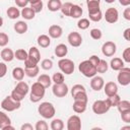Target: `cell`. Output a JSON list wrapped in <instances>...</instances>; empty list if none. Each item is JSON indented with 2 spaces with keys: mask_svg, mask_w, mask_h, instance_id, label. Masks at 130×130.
Segmentation results:
<instances>
[{
  "mask_svg": "<svg viewBox=\"0 0 130 130\" xmlns=\"http://www.w3.org/2000/svg\"><path fill=\"white\" fill-rule=\"evenodd\" d=\"M45 93H46V88L41 83H39L37 81V82L32 83V85H31L29 100L32 103H38L45 96Z\"/></svg>",
  "mask_w": 130,
  "mask_h": 130,
  "instance_id": "obj_1",
  "label": "cell"
},
{
  "mask_svg": "<svg viewBox=\"0 0 130 130\" xmlns=\"http://www.w3.org/2000/svg\"><path fill=\"white\" fill-rule=\"evenodd\" d=\"M38 113L44 119H52L55 116L56 110H55V107L53 106V104H51L49 102H44L39 106Z\"/></svg>",
  "mask_w": 130,
  "mask_h": 130,
  "instance_id": "obj_2",
  "label": "cell"
},
{
  "mask_svg": "<svg viewBox=\"0 0 130 130\" xmlns=\"http://www.w3.org/2000/svg\"><path fill=\"white\" fill-rule=\"evenodd\" d=\"M78 70L81 74H83L85 77H88V78H92L98 73L96 68L88 60H84V61L80 62L78 65Z\"/></svg>",
  "mask_w": 130,
  "mask_h": 130,
  "instance_id": "obj_3",
  "label": "cell"
},
{
  "mask_svg": "<svg viewBox=\"0 0 130 130\" xmlns=\"http://www.w3.org/2000/svg\"><path fill=\"white\" fill-rule=\"evenodd\" d=\"M58 67L61 70L62 73L66 74V75H70L74 72L75 66H74V62L70 59L67 58H62L59 60L58 62Z\"/></svg>",
  "mask_w": 130,
  "mask_h": 130,
  "instance_id": "obj_4",
  "label": "cell"
},
{
  "mask_svg": "<svg viewBox=\"0 0 130 130\" xmlns=\"http://www.w3.org/2000/svg\"><path fill=\"white\" fill-rule=\"evenodd\" d=\"M111 109L107 100H98L92 104V112L96 115L106 114Z\"/></svg>",
  "mask_w": 130,
  "mask_h": 130,
  "instance_id": "obj_5",
  "label": "cell"
},
{
  "mask_svg": "<svg viewBox=\"0 0 130 130\" xmlns=\"http://www.w3.org/2000/svg\"><path fill=\"white\" fill-rule=\"evenodd\" d=\"M20 103L18 102H15L14 100H12V98L10 95L6 96L2 102H1V108L4 110V111H7V112H13L17 109L20 108Z\"/></svg>",
  "mask_w": 130,
  "mask_h": 130,
  "instance_id": "obj_6",
  "label": "cell"
},
{
  "mask_svg": "<svg viewBox=\"0 0 130 130\" xmlns=\"http://www.w3.org/2000/svg\"><path fill=\"white\" fill-rule=\"evenodd\" d=\"M117 80L123 86L128 85L130 83V68L124 67L121 70H119V73L117 75Z\"/></svg>",
  "mask_w": 130,
  "mask_h": 130,
  "instance_id": "obj_7",
  "label": "cell"
},
{
  "mask_svg": "<svg viewBox=\"0 0 130 130\" xmlns=\"http://www.w3.org/2000/svg\"><path fill=\"white\" fill-rule=\"evenodd\" d=\"M117 51V46L114 42H111V41H108L106 43L103 44L102 46V53L104 56L106 57H112L115 55Z\"/></svg>",
  "mask_w": 130,
  "mask_h": 130,
  "instance_id": "obj_8",
  "label": "cell"
},
{
  "mask_svg": "<svg viewBox=\"0 0 130 130\" xmlns=\"http://www.w3.org/2000/svg\"><path fill=\"white\" fill-rule=\"evenodd\" d=\"M67 130H81V119L77 115H72L68 118Z\"/></svg>",
  "mask_w": 130,
  "mask_h": 130,
  "instance_id": "obj_9",
  "label": "cell"
},
{
  "mask_svg": "<svg viewBox=\"0 0 130 130\" xmlns=\"http://www.w3.org/2000/svg\"><path fill=\"white\" fill-rule=\"evenodd\" d=\"M68 86L67 84L64 83H61V84H54L52 86V91H53V94L57 98H64L65 95H67L68 93Z\"/></svg>",
  "mask_w": 130,
  "mask_h": 130,
  "instance_id": "obj_10",
  "label": "cell"
},
{
  "mask_svg": "<svg viewBox=\"0 0 130 130\" xmlns=\"http://www.w3.org/2000/svg\"><path fill=\"white\" fill-rule=\"evenodd\" d=\"M105 19L109 23H115L119 19V12L115 7H110L105 12Z\"/></svg>",
  "mask_w": 130,
  "mask_h": 130,
  "instance_id": "obj_11",
  "label": "cell"
},
{
  "mask_svg": "<svg viewBox=\"0 0 130 130\" xmlns=\"http://www.w3.org/2000/svg\"><path fill=\"white\" fill-rule=\"evenodd\" d=\"M67 41L72 47L77 48L82 44V37L77 31H71L67 37Z\"/></svg>",
  "mask_w": 130,
  "mask_h": 130,
  "instance_id": "obj_12",
  "label": "cell"
},
{
  "mask_svg": "<svg viewBox=\"0 0 130 130\" xmlns=\"http://www.w3.org/2000/svg\"><path fill=\"white\" fill-rule=\"evenodd\" d=\"M104 91H105V93H106V95L108 98L113 96V95L118 93V86H117V84L115 82L109 81L104 85Z\"/></svg>",
  "mask_w": 130,
  "mask_h": 130,
  "instance_id": "obj_13",
  "label": "cell"
},
{
  "mask_svg": "<svg viewBox=\"0 0 130 130\" xmlns=\"http://www.w3.org/2000/svg\"><path fill=\"white\" fill-rule=\"evenodd\" d=\"M104 85H105V81H104V78H103L102 76L95 75V76H93V77L91 78V80H90V87H91L93 90H95V91L101 90V89L104 87Z\"/></svg>",
  "mask_w": 130,
  "mask_h": 130,
  "instance_id": "obj_14",
  "label": "cell"
},
{
  "mask_svg": "<svg viewBox=\"0 0 130 130\" xmlns=\"http://www.w3.org/2000/svg\"><path fill=\"white\" fill-rule=\"evenodd\" d=\"M49 37L52 39H59L62 34H63V29L60 25L58 24H53L49 27Z\"/></svg>",
  "mask_w": 130,
  "mask_h": 130,
  "instance_id": "obj_15",
  "label": "cell"
},
{
  "mask_svg": "<svg viewBox=\"0 0 130 130\" xmlns=\"http://www.w3.org/2000/svg\"><path fill=\"white\" fill-rule=\"evenodd\" d=\"M0 56L4 62H11L14 59V52L9 48H4L2 49Z\"/></svg>",
  "mask_w": 130,
  "mask_h": 130,
  "instance_id": "obj_16",
  "label": "cell"
},
{
  "mask_svg": "<svg viewBox=\"0 0 130 130\" xmlns=\"http://www.w3.org/2000/svg\"><path fill=\"white\" fill-rule=\"evenodd\" d=\"M14 90L16 92H18L19 94L25 96L27 93H28V90H29V86L26 82L24 81H18V83L16 84V86L14 87Z\"/></svg>",
  "mask_w": 130,
  "mask_h": 130,
  "instance_id": "obj_17",
  "label": "cell"
},
{
  "mask_svg": "<svg viewBox=\"0 0 130 130\" xmlns=\"http://www.w3.org/2000/svg\"><path fill=\"white\" fill-rule=\"evenodd\" d=\"M100 0H88L86 2L87 5V9H88V14H92L95 13L98 11H100Z\"/></svg>",
  "mask_w": 130,
  "mask_h": 130,
  "instance_id": "obj_18",
  "label": "cell"
},
{
  "mask_svg": "<svg viewBox=\"0 0 130 130\" xmlns=\"http://www.w3.org/2000/svg\"><path fill=\"white\" fill-rule=\"evenodd\" d=\"M54 53H55V55L57 56V57H59V58H64L66 55H67V53H68V48H67V46L66 45H64V44H59V45H57L56 46V48H55V50H54Z\"/></svg>",
  "mask_w": 130,
  "mask_h": 130,
  "instance_id": "obj_19",
  "label": "cell"
},
{
  "mask_svg": "<svg viewBox=\"0 0 130 130\" xmlns=\"http://www.w3.org/2000/svg\"><path fill=\"white\" fill-rule=\"evenodd\" d=\"M13 29H14L17 34L22 35V34H24V32L27 31L28 26H27V23H26L25 21L19 20V21H17L16 23H14V25H13Z\"/></svg>",
  "mask_w": 130,
  "mask_h": 130,
  "instance_id": "obj_20",
  "label": "cell"
},
{
  "mask_svg": "<svg viewBox=\"0 0 130 130\" xmlns=\"http://www.w3.org/2000/svg\"><path fill=\"white\" fill-rule=\"evenodd\" d=\"M110 66H111V68H112L113 70L119 71V70H121L122 68H124V61H123L121 58H119V57H115V58H113V59L111 60Z\"/></svg>",
  "mask_w": 130,
  "mask_h": 130,
  "instance_id": "obj_21",
  "label": "cell"
},
{
  "mask_svg": "<svg viewBox=\"0 0 130 130\" xmlns=\"http://www.w3.org/2000/svg\"><path fill=\"white\" fill-rule=\"evenodd\" d=\"M37 42L41 48H48L51 45V38L47 35H41L38 37Z\"/></svg>",
  "mask_w": 130,
  "mask_h": 130,
  "instance_id": "obj_22",
  "label": "cell"
},
{
  "mask_svg": "<svg viewBox=\"0 0 130 130\" xmlns=\"http://www.w3.org/2000/svg\"><path fill=\"white\" fill-rule=\"evenodd\" d=\"M83 11H82V8L79 6V5H76V4H73L71 9H70V14L69 16L72 17V18H79L81 15H82Z\"/></svg>",
  "mask_w": 130,
  "mask_h": 130,
  "instance_id": "obj_23",
  "label": "cell"
},
{
  "mask_svg": "<svg viewBox=\"0 0 130 130\" xmlns=\"http://www.w3.org/2000/svg\"><path fill=\"white\" fill-rule=\"evenodd\" d=\"M20 15L24 18V19H26V20H30V19H32L34 17H35V15H36V13H35V11L30 8V7H24V8H22V10L20 11Z\"/></svg>",
  "mask_w": 130,
  "mask_h": 130,
  "instance_id": "obj_24",
  "label": "cell"
},
{
  "mask_svg": "<svg viewBox=\"0 0 130 130\" xmlns=\"http://www.w3.org/2000/svg\"><path fill=\"white\" fill-rule=\"evenodd\" d=\"M24 69H22L21 67H15L12 70V77L17 80V81H22L23 77H24Z\"/></svg>",
  "mask_w": 130,
  "mask_h": 130,
  "instance_id": "obj_25",
  "label": "cell"
},
{
  "mask_svg": "<svg viewBox=\"0 0 130 130\" xmlns=\"http://www.w3.org/2000/svg\"><path fill=\"white\" fill-rule=\"evenodd\" d=\"M48 9L52 12H55V11H58L61 9V6H62V2L60 0H50L48 2Z\"/></svg>",
  "mask_w": 130,
  "mask_h": 130,
  "instance_id": "obj_26",
  "label": "cell"
},
{
  "mask_svg": "<svg viewBox=\"0 0 130 130\" xmlns=\"http://www.w3.org/2000/svg\"><path fill=\"white\" fill-rule=\"evenodd\" d=\"M38 82L41 83L45 88H47V87H49V86L52 84V79H51V77H50L49 75H47V74H42V75H40V76L38 77Z\"/></svg>",
  "mask_w": 130,
  "mask_h": 130,
  "instance_id": "obj_27",
  "label": "cell"
},
{
  "mask_svg": "<svg viewBox=\"0 0 130 130\" xmlns=\"http://www.w3.org/2000/svg\"><path fill=\"white\" fill-rule=\"evenodd\" d=\"M6 13H7V16H8L10 19H16V18H18V17L20 16V11H19V9H18L17 7H14V6L9 7V8L7 9Z\"/></svg>",
  "mask_w": 130,
  "mask_h": 130,
  "instance_id": "obj_28",
  "label": "cell"
},
{
  "mask_svg": "<svg viewBox=\"0 0 130 130\" xmlns=\"http://www.w3.org/2000/svg\"><path fill=\"white\" fill-rule=\"evenodd\" d=\"M29 5H30V8L35 11V13H39L43 10L44 3L42 0H35V1H29Z\"/></svg>",
  "mask_w": 130,
  "mask_h": 130,
  "instance_id": "obj_29",
  "label": "cell"
},
{
  "mask_svg": "<svg viewBox=\"0 0 130 130\" xmlns=\"http://www.w3.org/2000/svg\"><path fill=\"white\" fill-rule=\"evenodd\" d=\"M8 125H11V120L8 117L7 114H5L4 112L0 111V128H4Z\"/></svg>",
  "mask_w": 130,
  "mask_h": 130,
  "instance_id": "obj_30",
  "label": "cell"
},
{
  "mask_svg": "<svg viewBox=\"0 0 130 130\" xmlns=\"http://www.w3.org/2000/svg\"><path fill=\"white\" fill-rule=\"evenodd\" d=\"M27 54H28V57L32 58V59L36 60L38 63L40 62V60H41V53H40L39 49H37L36 47H31V48H29Z\"/></svg>",
  "mask_w": 130,
  "mask_h": 130,
  "instance_id": "obj_31",
  "label": "cell"
},
{
  "mask_svg": "<svg viewBox=\"0 0 130 130\" xmlns=\"http://www.w3.org/2000/svg\"><path fill=\"white\" fill-rule=\"evenodd\" d=\"M73 111L77 114H81L83 112H85L86 110V104L85 103H81V102H74L73 103Z\"/></svg>",
  "mask_w": 130,
  "mask_h": 130,
  "instance_id": "obj_32",
  "label": "cell"
},
{
  "mask_svg": "<svg viewBox=\"0 0 130 130\" xmlns=\"http://www.w3.org/2000/svg\"><path fill=\"white\" fill-rule=\"evenodd\" d=\"M50 127L52 130H63L64 129V122L61 119H53Z\"/></svg>",
  "mask_w": 130,
  "mask_h": 130,
  "instance_id": "obj_33",
  "label": "cell"
},
{
  "mask_svg": "<svg viewBox=\"0 0 130 130\" xmlns=\"http://www.w3.org/2000/svg\"><path fill=\"white\" fill-rule=\"evenodd\" d=\"M27 57H28V54L24 49H17L14 52V58H16L19 61H25Z\"/></svg>",
  "mask_w": 130,
  "mask_h": 130,
  "instance_id": "obj_34",
  "label": "cell"
},
{
  "mask_svg": "<svg viewBox=\"0 0 130 130\" xmlns=\"http://www.w3.org/2000/svg\"><path fill=\"white\" fill-rule=\"evenodd\" d=\"M108 69H109V64L107 63V61L101 59L100 63L96 66V72H99V73H106L108 71Z\"/></svg>",
  "mask_w": 130,
  "mask_h": 130,
  "instance_id": "obj_35",
  "label": "cell"
},
{
  "mask_svg": "<svg viewBox=\"0 0 130 130\" xmlns=\"http://www.w3.org/2000/svg\"><path fill=\"white\" fill-rule=\"evenodd\" d=\"M117 109L120 113L125 111H130V102L129 101H120V103L117 106Z\"/></svg>",
  "mask_w": 130,
  "mask_h": 130,
  "instance_id": "obj_36",
  "label": "cell"
},
{
  "mask_svg": "<svg viewBox=\"0 0 130 130\" xmlns=\"http://www.w3.org/2000/svg\"><path fill=\"white\" fill-rule=\"evenodd\" d=\"M52 81L54 82V84H61L64 83V75L61 72H55L52 76Z\"/></svg>",
  "mask_w": 130,
  "mask_h": 130,
  "instance_id": "obj_37",
  "label": "cell"
},
{
  "mask_svg": "<svg viewBox=\"0 0 130 130\" xmlns=\"http://www.w3.org/2000/svg\"><path fill=\"white\" fill-rule=\"evenodd\" d=\"M74 102H81V103H85L87 104V94H86V91H82V92H79V93H76L75 95L72 96Z\"/></svg>",
  "mask_w": 130,
  "mask_h": 130,
  "instance_id": "obj_38",
  "label": "cell"
},
{
  "mask_svg": "<svg viewBox=\"0 0 130 130\" xmlns=\"http://www.w3.org/2000/svg\"><path fill=\"white\" fill-rule=\"evenodd\" d=\"M39 66L32 67V68H24V74L28 77H36L39 74Z\"/></svg>",
  "mask_w": 130,
  "mask_h": 130,
  "instance_id": "obj_39",
  "label": "cell"
},
{
  "mask_svg": "<svg viewBox=\"0 0 130 130\" xmlns=\"http://www.w3.org/2000/svg\"><path fill=\"white\" fill-rule=\"evenodd\" d=\"M106 100L108 101L110 107L112 108V107H117V106H118V104H119L120 101H121V98H120V95L117 93V94H115V95H113V96H110V98H108V99H106Z\"/></svg>",
  "mask_w": 130,
  "mask_h": 130,
  "instance_id": "obj_40",
  "label": "cell"
},
{
  "mask_svg": "<svg viewBox=\"0 0 130 130\" xmlns=\"http://www.w3.org/2000/svg\"><path fill=\"white\" fill-rule=\"evenodd\" d=\"M72 3L71 2H65V3H63L62 4V6H61V12L65 15V16H69V14H70V9H71V7H72Z\"/></svg>",
  "mask_w": 130,
  "mask_h": 130,
  "instance_id": "obj_41",
  "label": "cell"
},
{
  "mask_svg": "<svg viewBox=\"0 0 130 130\" xmlns=\"http://www.w3.org/2000/svg\"><path fill=\"white\" fill-rule=\"evenodd\" d=\"M35 130H49V126L45 120H39L35 125Z\"/></svg>",
  "mask_w": 130,
  "mask_h": 130,
  "instance_id": "obj_42",
  "label": "cell"
},
{
  "mask_svg": "<svg viewBox=\"0 0 130 130\" xmlns=\"http://www.w3.org/2000/svg\"><path fill=\"white\" fill-rule=\"evenodd\" d=\"M89 35H90V37H91L93 40H100V39H102V37H103L102 30L99 29V28H92V29H90Z\"/></svg>",
  "mask_w": 130,
  "mask_h": 130,
  "instance_id": "obj_43",
  "label": "cell"
},
{
  "mask_svg": "<svg viewBox=\"0 0 130 130\" xmlns=\"http://www.w3.org/2000/svg\"><path fill=\"white\" fill-rule=\"evenodd\" d=\"M77 26H78V28H80L82 30L83 29H86V28L89 27V20L87 18H81V19L78 20Z\"/></svg>",
  "mask_w": 130,
  "mask_h": 130,
  "instance_id": "obj_44",
  "label": "cell"
},
{
  "mask_svg": "<svg viewBox=\"0 0 130 130\" xmlns=\"http://www.w3.org/2000/svg\"><path fill=\"white\" fill-rule=\"evenodd\" d=\"M82 91H86L85 90V87L82 84H75L71 88V94H72V96L75 95L76 93H79V92H82Z\"/></svg>",
  "mask_w": 130,
  "mask_h": 130,
  "instance_id": "obj_45",
  "label": "cell"
},
{
  "mask_svg": "<svg viewBox=\"0 0 130 130\" xmlns=\"http://www.w3.org/2000/svg\"><path fill=\"white\" fill-rule=\"evenodd\" d=\"M41 67L44 69V70H50L52 69L53 67V61L51 59H44L42 62H41Z\"/></svg>",
  "mask_w": 130,
  "mask_h": 130,
  "instance_id": "obj_46",
  "label": "cell"
},
{
  "mask_svg": "<svg viewBox=\"0 0 130 130\" xmlns=\"http://www.w3.org/2000/svg\"><path fill=\"white\" fill-rule=\"evenodd\" d=\"M36 66H38V62L30 57H27L26 60L24 61V68H32Z\"/></svg>",
  "mask_w": 130,
  "mask_h": 130,
  "instance_id": "obj_47",
  "label": "cell"
},
{
  "mask_svg": "<svg viewBox=\"0 0 130 130\" xmlns=\"http://www.w3.org/2000/svg\"><path fill=\"white\" fill-rule=\"evenodd\" d=\"M88 16H89V19H90L91 21L98 22V21H100V20L103 18V13H102V11L100 10V11H98V12H95V13L88 14Z\"/></svg>",
  "mask_w": 130,
  "mask_h": 130,
  "instance_id": "obj_48",
  "label": "cell"
},
{
  "mask_svg": "<svg viewBox=\"0 0 130 130\" xmlns=\"http://www.w3.org/2000/svg\"><path fill=\"white\" fill-rule=\"evenodd\" d=\"M9 42V37L5 32H0V47H5L7 46Z\"/></svg>",
  "mask_w": 130,
  "mask_h": 130,
  "instance_id": "obj_49",
  "label": "cell"
},
{
  "mask_svg": "<svg viewBox=\"0 0 130 130\" xmlns=\"http://www.w3.org/2000/svg\"><path fill=\"white\" fill-rule=\"evenodd\" d=\"M122 60L124 61V63H130V48L127 47L122 54Z\"/></svg>",
  "mask_w": 130,
  "mask_h": 130,
  "instance_id": "obj_50",
  "label": "cell"
},
{
  "mask_svg": "<svg viewBox=\"0 0 130 130\" xmlns=\"http://www.w3.org/2000/svg\"><path fill=\"white\" fill-rule=\"evenodd\" d=\"M10 96L12 98V100H14L15 102H18V103H20L23 99H24V96L23 95H21V94H19L18 92H16L14 89L11 91V94H10Z\"/></svg>",
  "mask_w": 130,
  "mask_h": 130,
  "instance_id": "obj_51",
  "label": "cell"
},
{
  "mask_svg": "<svg viewBox=\"0 0 130 130\" xmlns=\"http://www.w3.org/2000/svg\"><path fill=\"white\" fill-rule=\"evenodd\" d=\"M121 114V119L123 122L125 123H130V111H125V112H122L120 113Z\"/></svg>",
  "mask_w": 130,
  "mask_h": 130,
  "instance_id": "obj_52",
  "label": "cell"
},
{
  "mask_svg": "<svg viewBox=\"0 0 130 130\" xmlns=\"http://www.w3.org/2000/svg\"><path fill=\"white\" fill-rule=\"evenodd\" d=\"M7 73V65L4 62H0V78L4 77Z\"/></svg>",
  "mask_w": 130,
  "mask_h": 130,
  "instance_id": "obj_53",
  "label": "cell"
},
{
  "mask_svg": "<svg viewBox=\"0 0 130 130\" xmlns=\"http://www.w3.org/2000/svg\"><path fill=\"white\" fill-rule=\"evenodd\" d=\"M100 60H101V59H100L96 55H92V56H90V57H89V59H88V61H89V62H90V63H91L95 68H96L98 64L100 63Z\"/></svg>",
  "mask_w": 130,
  "mask_h": 130,
  "instance_id": "obj_54",
  "label": "cell"
},
{
  "mask_svg": "<svg viewBox=\"0 0 130 130\" xmlns=\"http://www.w3.org/2000/svg\"><path fill=\"white\" fill-rule=\"evenodd\" d=\"M15 4L18 7L24 8V7H27V5L29 4V1H27V0H15Z\"/></svg>",
  "mask_w": 130,
  "mask_h": 130,
  "instance_id": "obj_55",
  "label": "cell"
},
{
  "mask_svg": "<svg viewBox=\"0 0 130 130\" xmlns=\"http://www.w3.org/2000/svg\"><path fill=\"white\" fill-rule=\"evenodd\" d=\"M20 130H35V128L32 127L31 124H29V123H24V124L21 125Z\"/></svg>",
  "mask_w": 130,
  "mask_h": 130,
  "instance_id": "obj_56",
  "label": "cell"
},
{
  "mask_svg": "<svg viewBox=\"0 0 130 130\" xmlns=\"http://www.w3.org/2000/svg\"><path fill=\"white\" fill-rule=\"evenodd\" d=\"M123 16H124V18L126 20H130V8L129 7L125 8V10L123 12Z\"/></svg>",
  "mask_w": 130,
  "mask_h": 130,
  "instance_id": "obj_57",
  "label": "cell"
},
{
  "mask_svg": "<svg viewBox=\"0 0 130 130\" xmlns=\"http://www.w3.org/2000/svg\"><path fill=\"white\" fill-rule=\"evenodd\" d=\"M123 37L126 41H129L130 40V28H126L123 32Z\"/></svg>",
  "mask_w": 130,
  "mask_h": 130,
  "instance_id": "obj_58",
  "label": "cell"
},
{
  "mask_svg": "<svg viewBox=\"0 0 130 130\" xmlns=\"http://www.w3.org/2000/svg\"><path fill=\"white\" fill-rule=\"evenodd\" d=\"M2 130H15V128H14L12 125H8V126L2 128Z\"/></svg>",
  "mask_w": 130,
  "mask_h": 130,
  "instance_id": "obj_59",
  "label": "cell"
},
{
  "mask_svg": "<svg viewBox=\"0 0 130 130\" xmlns=\"http://www.w3.org/2000/svg\"><path fill=\"white\" fill-rule=\"evenodd\" d=\"M120 4H121V5H126V6H128V5H130V1H129V0H128V1L120 0Z\"/></svg>",
  "mask_w": 130,
  "mask_h": 130,
  "instance_id": "obj_60",
  "label": "cell"
},
{
  "mask_svg": "<svg viewBox=\"0 0 130 130\" xmlns=\"http://www.w3.org/2000/svg\"><path fill=\"white\" fill-rule=\"evenodd\" d=\"M120 130H130V126H129V125H125V126H123Z\"/></svg>",
  "mask_w": 130,
  "mask_h": 130,
  "instance_id": "obj_61",
  "label": "cell"
},
{
  "mask_svg": "<svg viewBox=\"0 0 130 130\" xmlns=\"http://www.w3.org/2000/svg\"><path fill=\"white\" fill-rule=\"evenodd\" d=\"M90 130H103L101 127H93V128H91Z\"/></svg>",
  "mask_w": 130,
  "mask_h": 130,
  "instance_id": "obj_62",
  "label": "cell"
},
{
  "mask_svg": "<svg viewBox=\"0 0 130 130\" xmlns=\"http://www.w3.org/2000/svg\"><path fill=\"white\" fill-rule=\"evenodd\" d=\"M2 25H3V18L0 16V27H1Z\"/></svg>",
  "mask_w": 130,
  "mask_h": 130,
  "instance_id": "obj_63",
  "label": "cell"
}]
</instances>
